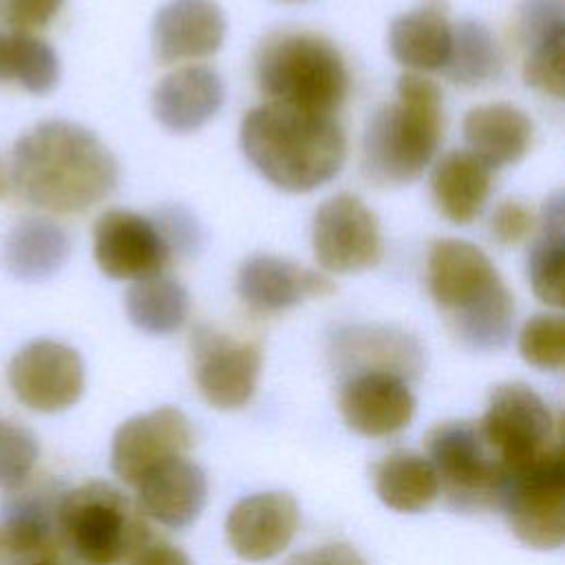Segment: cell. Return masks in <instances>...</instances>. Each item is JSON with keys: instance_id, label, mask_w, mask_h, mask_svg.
<instances>
[{"instance_id": "6da1fadb", "label": "cell", "mask_w": 565, "mask_h": 565, "mask_svg": "<svg viewBox=\"0 0 565 565\" xmlns=\"http://www.w3.org/2000/svg\"><path fill=\"white\" fill-rule=\"evenodd\" d=\"M9 177L29 203L51 212H84L117 183V161L88 128L49 119L26 130L11 150Z\"/></svg>"}, {"instance_id": "7a4b0ae2", "label": "cell", "mask_w": 565, "mask_h": 565, "mask_svg": "<svg viewBox=\"0 0 565 565\" xmlns=\"http://www.w3.org/2000/svg\"><path fill=\"white\" fill-rule=\"evenodd\" d=\"M238 141L254 170L285 192L316 190L340 172L347 157L344 132L331 115L269 102L245 113Z\"/></svg>"}, {"instance_id": "3957f363", "label": "cell", "mask_w": 565, "mask_h": 565, "mask_svg": "<svg viewBox=\"0 0 565 565\" xmlns=\"http://www.w3.org/2000/svg\"><path fill=\"white\" fill-rule=\"evenodd\" d=\"M426 271L430 296L461 344L472 351H499L508 344L514 300L477 245L459 238L435 241Z\"/></svg>"}, {"instance_id": "277c9868", "label": "cell", "mask_w": 565, "mask_h": 565, "mask_svg": "<svg viewBox=\"0 0 565 565\" xmlns=\"http://www.w3.org/2000/svg\"><path fill=\"white\" fill-rule=\"evenodd\" d=\"M444 130L441 93L435 82L406 73L395 102L380 106L362 137V170L377 185L415 181L430 163Z\"/></svg>"}, {"instance_id": "5b68a950", "label": "cell", "mask_w": 565, "mask_h": 565, "mask_svg": "<svg viewBox=\"0 0 565 565\" xmlns=\"http://www.w3.org/2000/svg\"><path fill=\"white\" fill-rule=\"evenodd\" d=\"M254 75L269 104L331 115L349 93L344 57L311 31H274L256 49Z\"/></svg>"}, {"instance_id": "8992f818", "label": "cell", "mask_w": 565, "mask_h": 565, "mask_svg": "<svg viewBox=\"0 0 565 565\" xmlns=\"http://www.w3.org/2000/svg\"><path fill=\"white\" fill-rule=\"evenodd\" d=\"M57 530L62 543L86 565H115L148 543V525L139 508L104 481L62 494Z\"/></svg>"}, {"instance_id": "52a82bcc", "label": "cell", "mask_w": 565, "mask_h": 565, "mask_svg": "<svg viewBox=\"0 0 565 565\" xmlns=\"http://www.w3.org/2000/svg\"><path fill=\"white\" fill-rule=\"evenodd\" d=\"M439 492L457 510L475 512L499 505L505 468L486 441L479 422H444L426 435Z\"/></svg>"}, {"instance_id": "ba28073f", "label": "cell", "mask_w": 565, "mask_h": 565, "mask_svg": "<svg viewBox=\"0 0 565 565\" xmlns=\"http://www.w3.org/2000/svg\"><path fill=\"white\" fill-rule=\"evenodd\" d=\"M499 508L512 534L534 550H558L565 541V455L556 444L505 477Z\"/></svg>"}, {"instance_id": "9c48e42d", "label": "cell", "mask_w": 565, "mask_h": 565, "mask_svg": "<svg viewBox=\"0 0 565 565\" xmlns=\"http://www.w3.org/2000/svg\"><path fill=\"white\" fill-rule=\"evenodd\" d=\"M479 428L503 463L505 475L561 444L552 411L523 382H505L492 388Z\"/></svg>"}, {"instance_id": "30bf717a", "label": "cell", "mask_w": 565, "mask_h": 565, "mask_svg": "<svg viewBox=\"0 0 565 565\" xmlns=\"http://www.w3.org/2000/svg\"><path fill=\"white\" fill-rule=\"evenodd\" d=\"M311 247L318 265L329 274L371 269L384 252L377 216L358 196L335 194L313 214Z\"/></svg>"}, {"instance_id": "8fae6325", "label": "cell", "mask_w": 565, "mask_h": 565, "mask_svg": "<svg viewBox=\"0 0 565 565\" xmlns=\"http://www.w3.org/2000/svg\"><path fill=\"white\" fill-rule=\"evenodd\" d=\"M263 353L256 342L236 340L212 327L192 331V369L203 399L218 411L245 406L258 384Z\"/></svg>"}, {"instance_id": "7c38bea8", "label": "cell", "mask_w": 565, "mask_h": 565, "mask_svg": "<svg viewBox=\"0 0 565 565\" xmlns=\"http://www.w3.org/2000/svg\"><path fill=\"white\" fill-rule=\"evenodd\" d=\"M9 384L31 411L60 413L84 393V362L75 349L57 340H31L9 362Z\"/></svg>"}, {"instance_id": "4fadbf2b", "label": "cell", "mask_w": 565, "mask_h": 565, "mask_svg": "<svg viewBox=\"0 0 565 565\" xmlns=\"http://www.w3.org/2000/svg\"><path fill=\"white\" fill-rule=\"evenodd\" d=\"M64 492L51 486L7 492L0 508V565L57 561V505Z\"/></svg>"}, {"instance_id": "5bb4252c", "label": "cell", "mask_w": 565, "mask_h": 565, "mask_svg": "<svg viewBox=\"0 0 565 565\" xmlns=\"http://www.w3.org/2000/svg\"><path fill=\"white\" fill-rule=\"evenodd\" d=\"M93 254L108 278L141 280L161 274L172 252L152 218L108 210L93 227Z\"/></svg>"}, {"instance_id": "9a60e30c", "label": "cell", "mask_w": 565, "mask_h": 565, "mask_svg": "<svg viewBox=\"0 0 565 565\" xmlns=\"http://www.w3.org/2000/svg\"><path fill=\"white\" fill-rule=\"evenodd\" d=\"M192 446V426L183 411L159 406L150 413L126 419L113 435L110 466L128 486L157 463L183 457Z\"/></svg>"}, {"instance_id": "2e32d148", "label": "cell", "mask_w": 565, "mask_h": 565, "mask_svg": "<svg viewBox=\"0 0 565 565\" xmlns=\"http://www.w3.org/2000/svg\"><path fill=\"white\" fill-rule=\"evenodd\" d=\"M300 521L296 499L282 490L243 497L225 516V539L243 561L278 556L294 539Z\"/></svg>"}, {"instance_id": "e0dca14e", "label": "cell", "mask_w": 565, "mask_h": 565, "mask_svg": "<svg viewBox=\"0 0 565 565\" xmlns=\"http://www.w3.org/2000/svg\"><path fill=\"white\" fill-rule=\"evenodd\" d=\"M344 424L364 437H388L406 428L415 413V397L404 377L384 371L351 375L340 391Z\"/></svg>"}, {"instance_id": "ac0fdd59", "label": "cell", "mask_w": 565, "mask_h": 565, "mask_svg": "<svg viewBox=\"0 0 565 565\" xmlns=\"http://www.w3.org/2000/svg\"><path fill=\"white\" fill-rule=\"evenodd\" d=\"M225 38V18L214 0H170L152 20V51L163 64L216 53Z\"/></svg>"}, {"instance_id": "d6986e66", "label": "cell", "mask_w": 565, "mask_h": 565, "mask_svg": "<svg viewBox=\"0 0 565 565\" xmlns=\"http://www.w3.org/2000/svg\"><path fill=\"white\" fill-rule=\"evenodd\" d=\"M331 291L333 282L324 274L269 254H256L243 260L236 276L238 298L260 313H276Z\"/></svg>"}, {"instance_id": "ffe728a7", "label": "cell", "mask_w": 565, "mask_h": 565, "mask_svg": "<svg viewBox=\"0 0 565 565\" xmlns=\"http://www.w3.org/2000/svg\"><path fill=\"white\" fill-rule=\"evenodd\" d=\"M519 31L525 46V84L561 99L565 90V0H521Z\"/></svg>"}, {"instance_id": "44dd1931", "label": "cell", "mask_w": 565, "mask_h": 565, "mask_svg": "<svg viewBox=\"0 0 565 565\" xmlns=\"http://www.w3.org/2000/svg\"><path fill=\"white\" fill-rule=\"evenodd\" d=\"M135 490L148 516L177 530L194 523L207 499L205 472L185 457L157 463L135 483Z\"/></svg>"}, {"instance_id": "7402d4cb", "label": "cell", "mask_w": 565, "mask_h": 565, "mask_svg": "<svg viewBox=\"0 0 565 565\" xmlns=\"http://www.w3.org/2000/svg\"><path fill=\"white\" fill-rule=\"evenodd\" d=\"M331 355L351 375L384 371L406 380L422 369L419 344L393 327H344L331 340Z\"/></svg>"}, {"instance_id": "603a6c76", "label": "cell", "mask_w": 565, "mask_h": 565, "mask_svg": "<svg viewBox=\"0 0 565 565\" xmlns=\"http://www.w3.org/2000/svg\"><path fill=\"white\" fill-rule=\"evenodd\" d=\"M223 104V82L207 66L168 73L152 90V115L172 132H192L210 121Z\"/></svg>"}, {"instance_id": "cb8c5ba5", "label": "cell", "mask_w": 565, "mask_h": 565, "mask_svg": "<svg viewBox=\"0 0 565 565\" xmlns=\"http://www.w3.org/2000/svg\"><path fill=\"white\" fill-rule=\"evenodd\" d=\"M452 26L444 0H424L388 26L391 55L413 71H441L450 51Z\"/></svg>"}, {"instance_id": "d4e9b609", "label": "cell", "mask_w": 565, "mask_h": 565, "mask_svg": "<svg viewBox=\"0 0 565 565\" xmlns=\"http://www.w3.org/2000/svg\"><path fill=\"white\" fill-rule=\"evenodd\" d=\"M463 137L470 154L497 170L523 159L532 141V121L512 104H483L466 113Z\"/></svg>"}, {"instance_id": "484cf974", "label": "cell", "mask_w": 565, "mask_h": 565, "mask_svg": "<svg viewBox=\"0 0 565 565\" xmlns=\"http://www.w3.org/2000/svg\"><path fill=\"white\" fill-rule=\"evenodd\" d=\"M71 254V238L51 218H24L2 245L4 269L24 282H40L57 274Z\"/></svg>"}, {"instance_id": "4316f807", "label": "cell", "mask_w": 565, "mask_h": 565, "mask_svg": "<svg viewBox=\"0 0 565 565\" xmlns=\"http://www.w3.org/2000/svg\"><path fill=\"white\" fill-rule=\"evenodd\" d=\"M490 172L468 150H455L441 157L430 174V192L437 210L457 225L475 221L490 194Z\"/></svg>"}, {"instance_id": "83f0119b", "label": "cell", "mask_w": 565, "mask_h": 565, "mask_svg": "<svg viewBox=\"0 0 565 565\" xmlns=\"http://www.w3.org/2000/svg\"><path fill=\"white\" fill-rule=\"evenodd\" d=\"M377 499L395 512H422L439 497V479L428 457L395 450L373 466Z\"/></svg>"}, {"instance_id": "f1b7e54d", "label": "cell", "mask_w": 565, "mask_h": 565, "mask_svg": "<svg viewBox=\"0 0 565 565\" xmlns=\"http://www.w3.org/2000/svg\"><path fill=\"white\" fill-rule=\"evenodd\" d=\"M563 267H565V199L554 192L539 221V234L527 252V280L534 296L552 307L563 305Z\"/></svg>"}, {"instance_id": "f546056e", "label": "cell", "mask_w": 565, "mask_h": 565, "mask_svg": "<svg viewBox=\"0 0 565 565\" xmlns=\"http://www.w3.org/2000/svg\"><path fill=\"white\" fill-rule=\"evenodd\" d=\"M190 309L185 287L170 276H148L135 280L126 291V313L146 333L168 335L183 327Z\"/></svg>"}, {"instance_id": "4dcf8cb0", "label": "cell", "mask_w": 565, "mask_h": 565, "mask_svg": "<svg viewBox=\"0 0 565 565\" xmlns=\"http://www.w3.org/2000/svg\"><path fill=\"white\" fill-rule=\"evenodd\" d=\"M9 79L29 93H49L60 79L55 51L29 31H0V82Z\"/></svg>"}, {"instance_id": "1f68e13d", "label": "cell", "mask_w": 565, "mask_h": 565, "mask_svg": "<svg viewBox=\"0 0 565 565\" xmlns=\"http://www.w3.org/2000/svg\"><path fill=\"white\" fill-rule=\"evenodd\" d=\"M444 75L461 86H479L501 71V49L492 31L479 20H461L452 26Z\"/></svg>"}, {"instance_id": "d6a6232c", "label": "cell", "mask_w": 565, "mask_h": 565, "mask_svg": "<svg viewBox=\"0 0 565 565\" xmlns=\"http://www.w3.org/2000/svg\"><path fill=\"white\" fill-rule=\"evenodd\" d=\"M40 457L38 437L18 422L0 419V490L22 488Z\"/></svg>"}, {"instance_id": "836d02e7", "label": "cell", "mask_w": 565, "mask_h": 565, "mask_svg": "<svg viewBox=\"0 0 565 565\" xmlns=\"http://www.w3.org/2000/svg\"><path fill=\"white\" fill-rule=\"evenodd\" d=\"M521 358L541 371H558L565 362V320L539 313L519 333Z\"/></svg>"}, {"instance_id": "e575fe53", "label": "cell", "mask_w": 565, "mask_h": 565, "mask_svg": "<svg viewBox=\"0 0 565 565\" xmlns=\"http://www.w3.org/2000/svg\"><path fill=\"white\" fill-rule=\"evenodd\" d=\"M154 225L159 227V232L163 234L170 252L177 249L181 254H192L199 247L201 241V230L196 225V218L183 210V207H161L154 214Z\"/></svg>"}, {"instance_id": "d590c367", "label": "cell", "mask_w": 565, "mask_h": 565, "mask_svg": "<svg viewBox=\"0 0 565 565\" xmlns=\"http://www.w3.org/2000/svg\"><path fill=\"white\" fill-rule=\"evenodd\" d=\"M64 0H0V18L15 31H29L49 24Z\"/></svg>"}, {"instance_id": "8d00e7d4", "label": "cell", "mask_w": 565, "mask_h": 565, "mask_svg": "<svg viewBox=\"0 0 565 565\" xmlns=\"http://www.w3.org/2000/svg\"><path fill=\"white\" fill-rule=\"evenodd\" d=\"M534 227V214L519 201H501L490 218V232L501 245L523 241Z\"/></svg>"}, {"instance_id": "74e56055", "label": "cell", "mask_w": 565, "mask_h": 565, "mask_svg": "<svg viewBox=\"0 0 565 565\" xmlns=\"http://www.w3.org/2000/svg\"><path fill=\"white\" fill-rule=\"evenodd\" d=\"M287 565H366V561L347 543H327L296 554Z\"/></svg>"}, {"instance_id": "f35d334b", "label": "cell", "mask_w": 565, "mask_h": 565, "mask_svg": "<svg viewBox=\"0 0 565 565\" xmlns=\"http://www.w3.org/2000/svg\"><path fill=\"white\" fill-rule=\"evenodd\" d=\"M128 565H192L190 556L172 543H146L132 556Z\"/></svg>"}, {"instance_id": "ab89813d", "label": "cell", "mask_w": 565, "mask_h": 565, "mask_svg": "<svg viewBox=\"0 0 565 565\" xmlns=\"http://www.w3.org/2000/svg\"><path fill=\"white\" fill-rule=\"evenodd\" d=\"M9 183H11V177H9V168L0 163V196H4V194H7V190L11 188Z\"/></svg>"}, {"instance_id": "60d3db41", "label": "cell", "mask_w": 565, "mask_h": 565, "mask_svg": "<svg viewBox=\"0 0 565 565\" xmlns=\"http://www.w3.org/2000/svg\"><path fill=\"white\" fill-rule=\"evenodd\" d=\"M42 565H62V563H60V558H57V561H49V563H42Z\"/></svg>"}, {"instance_id": "b9f144b4", "label": "cell", "mask_w": 565, "mask_h": 565, "mask_svg": "<svg viewBox=\"0 0 565 565\" xmlns=\"http://www.w3.org/2000/svg\"><path fill=\"white\" fill-rule=\"evenodd\" d=\"M285 2H305V0H285Z\"/></svg>"}]
</instances>
